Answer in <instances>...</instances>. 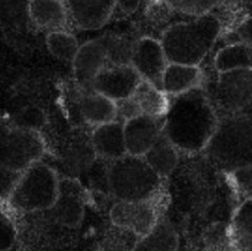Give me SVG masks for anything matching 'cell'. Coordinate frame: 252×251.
Masks as SVG:
<instances>
[{"label":"cell","instance_id":"6da1fadb","mask_svg":"<svg viewBox=\"0 0 252 251\" xmlns=\"http://www.w3.org/2000/svg\"><path fill=\"white\" fill-rule=\"evenodd\" d=\"M218 121L206 89L197 88L169 97L162 132L179 152L194 154L206 148Z\"/></svg>","mask_w":252,"mask_h":251},{"label":"cell","instance_id":"7a4b0ae2","mask_svg":"<svg viewBox=\"0 0 252 251\" xmlns=\"http://www.w3.org/2000/svg\"><path fill=\"white\" fill-rule=\"evenodd\" d=\"M220 32V20L211 12L171 25L159 41L169 63L199 65L212 51Z\"/></svg>","mask_w":252,"mask_h":251},{"label":"cell","instance_id":"3957f363","mask_svg":"<svg viewBox=\"0 0 252 251\" xmlns=\"http://www.w3.org/2000/svg\"><path fill=\"white\" fill-rule=\"evenodd\" d=\"M251 120L245 112L219 117L204 152L229 171L251 165Z\"/></svg>","mask_w":252,"mask_h":251},{"label":"cell","instance_id":"277c9868","mask_svg":"<svg viewBox=\"0 0 252 251\" xmlns=\"http://www.w3.org/2000/svg\"><path fill=\"white\" fill-rule=\"evenodd\" d=\"M161 181V177L150 169L143 157L129 154L112 160L107 174L108 191L117 202L157 198Z\"/></svg>","mask_w":252,"mask_h":251},{"label":"cell","instance_id":"5b68a950","mask_svg":"<svg viewBox=\"0 0 252 251\" xmlns=\"http://www.w3.org/2000/svg\"><path fill=\"white\" fill-rule=\"evenodd\" d=\"M58 188L56 170L41 159L20 174L6 204L17 212L48 211L56 202Z\"/></svg>","mask_w":252,"mask_h":251},{"label":"cell","instance_id":"8992f818","mask_svg":"<svg viewBox=\"0 0 252 251\" xmlns=\"http://www.w3.org/2000/svg\"><path fill=\"white\" fill-rule=\"evenodd\" d=\"M46 144L38 130L0 120V165L22 172L43 157Z\"/></svg>","mask_w":252,"mask_h":251},{"label":"cell","instance_id":"52a82bcc","mask_svg":"<svg viewBox=\"0 0 252 251\" xmlns=\"http://www.w3.org/2000/svg\"><path fill=\"white\" fill-rule=\"evenodd\" d=\"M213 106L218 105L224 115L241 113L251 103V68L217 73Z\"/></svg>","mask_w":252,"mask_h":251},{"label":"cell","instance_id":"ba28073f","mask_svg":"<svg viewBox=\"0 0 252 251\" xmlns=\"http://www.w3.org/2000/svg\"><path fill=\"white\" fill-rule=\"evenodd\" d=\"M111 223L122 230L143 236L149 233L160 219L157 198L135 202H116L110 211Z\"/></svg>","mask_w":252,"mask_h":251},{"label":"cell","instance_id":"9c48e42d","mask_svg":"<svg viewBox=\"0 0 252 251\" xmlns=\"http://www.w3.org/2000/svg\"><path fill=\"white\" fill-rule=\"evenodd\" d=\"M71 64L75 80L81 90L91 91V83L94 78L103 68L111 65L107 34L96 37L80 44Z\"/></svg>","mask_w":252,"mask_h":251},{"label":"cell","instance_id":"30bf717a","mask_svg":"<svg viewBox=\"0 0 252 251\" xmlns=\"http://www.w3.org/2000/svg\"><path fill=\"white\" fill-rule=\"evenodd\" d=\"M164 49L159 39L140 37L133 47L129 64L134 68L142 80L148 81L161 90V79L167 65Z\"/></svg>","mask_w":252,"mask_h":251},{"label":"cell","instance_id":"8fae6325","mask_svg":"<svg viewBox=\"0 0 252 251\" xmlns=\"http://www.w3.org/2000/svg\"><path fill=\"white\" fill-rule=\"evenodd\" d=\"M140 80V76L130 64L108 65L94 78L91 90L117 101L132 96Z\"/></svg>","mask_w":252,"mask_h":251},{"label":"cell","instance_id":"7c38bea8","mask_svg":"<svg viewBox=\"0 0 252 251\" xmlns=\"http://www.w3.org/2000/svg\"><path fill=\"white\" fill-rule=\"evenodd\" d=\"M69 22L79 30H98L116 10V0H64Z\"/></svg>","mask_w":252,"mask_h":251},{"label":"cell","instance_id":"4fadbf2b","mask_svg":"<svg viewBox=\"0 0 252 251\" xmlns=\"http://www.w3.org/2000/svg\"><path fill=\"white\" fill-rule=\"evenodd\" d=\"M84 189L75 180H59L58 196L53 206L48 209L52 218L62 225H78L84 216Z\"/></svg>","mask_w":252,"mask_h":251},{"label":"cell","instance_id":"5bb4252c","mask_svg":"<svg viewBox=\"0 0 252 251\" xmlns=\"http://www.w3.org/2000/svg\"><path fill=\"white\" fill-rule=\"evenodd\" d=\"M164 118L140 115L123 123V135L127 154L143 157L162 132Z\"/></svg>","mask_w":252,"mask_h":251},{"label":"cell","instance_id":"9a60e30c","mask_svg":"<svg viewBox=\"0 0 252 251\" xmlns=\"http://www.w3.org/2000/svg\"><path fill=\"white\" fill-rule=\"evenodd\" d=\"M90 140V133L76 130L65 138L61 153V164L70 175L86 171L96 160Z\"/></svg>","mask_w":252,"mask_h":251},{"label":"cell","instance_id":"2e32d148","mask_svg":"<svg viewBox=\"0 0 252 251\" xmlns=\"http://www.w3.org/2000/svg\"><path fill=\"white\" fill-rule=\"evenodd\" d=\"M29 21L43 31H66L69 25L64 0H29Z\"/></svg>","mask_w":252,"mask_h":251},{"label":"cell","instance_id":"e0dca14e","mask_svg":"<svg viewBox=\"0 0 252 251\" xmlns=\"http://www.w3.org/2000/svg\"><path fill=\"white\" fill-rule=\"evenodd\" d=\"M204 73L199 65L167 63L161 79V90L169 97L203 88Z\"/></svg>","mask_w":252,"mask_h":251},{"label":"cell","instance_id":"ac0fdd59","mask_svg":"<svg viewBox=\"0 0 252 251\" xmlns=\"http://www.w3.org/2000/svg\"><path fill=\"white\" fill-rule=\"evenodd\" d=\"M90 140L96 157L106 160H116L127 154L123 135V123L120 121L94 127Z\"/></svg>","mask_w":252,"mask_h":251},{"label":"cell","instance_id":"d6986e66","mask_svg":"<svg viewBox=\"0 0 252 251\" xmlns=\"http://www.w3.org/2000/svg\"><path fill=\"white\" fill-rule=\"evenodd\" d=\"M79 112L89 127L94 128L116 121L115 101L95 91H83Z\"/></svg>","mask_w":252,"mask_h":251},{"label":"cell","instance_id":"ffe728a7","mask_svg":"<svg viewBox=\"0 0 252 251\" xmlns=\"http://www.w3.org/2000/svg\"><path fill=\"white\" fill-rule=\"evenodd\" d=\"M143 159L158 176L164 179L176 169L179 162V150L167 139L164 132H161L148 152L143 155Z\"/></svg>","mask_w":252,"mask_h":251},{"label":"cell","instance_id":"44dd1931","mask_svg":"<svg viewBox=\"0 0 252 251\" xmlns=\"http://www.w3.org/2000/svg\"><path fill=\"white\" fill-rule=\"evenodd\" d=\"M130 251H179V235L167 219L160 218L154 228L140 236Z\"/></svg>","mask_w":252,"mask_h":251},{"label":"cell","instance_id":"7402d4cb","mask_svg":"<svg viewBox=\"0 0 252 251\" xmlns=\"http://www.w3.org/2000/svg\"><path fill=\"white\" fill-rule=\"evenodd\" d=\"M228 236L236 251H251L252 243V201L244 199L234 212Z\"/></svg>","mask_w":252,"mask_h":251},{"label":"cell","instance_id":"603a6c76","mask_svg":"<svg viewBox=\"0 0 252 251\" xmlns=\"http://www.w3.org/2000/svg\"><path fill=\"white\" fill-rule=\"evenodd\" d=\"M132 96L137 101L142 115L153 118H164L169 107V96L164 91L148 81L140 80Z\"/></svg>","mask_w":252,"mask_h":251},{"label":"cell","instance_id":"cb8c5ba5","mask_svg":"<svg viewBox=\"0 0 252 251\" xmlns=\"http://www.w3.org/2000/svg\"><path fill=\"white\" fill-rule=\"evenodd\" d=\"M251 68V44L235 42L223 47L214 57V69L217 73Z\"/></svg>","mask_w":252,"mask_h":251},{"label":"cell","instance_id":"d4e9b609","mask_svg":"<svg viewBox=\"0 0 252 251\" xmlns=\"http://www.w3.org/2000/svg\"><path fill=\"white\" fill-rule=\"evenodd\" d=\"M46 44L49 53L54 58L70 63L80 46L76 37L68 31L48 32L46 37Z\"/></svg>","mask_w":252,"mask_h":251},{"label":"cell","instance_id":"484cf974","mask_svg":"<svg viewBox=\"0 0 252 251\" xmlns=\"http://www.w3.org/2000/svg\"><path fill=\"white\" fill-rule=\"evenodd\" d=\"M160 5L171 11L180 12L191 17L211 14L214 7L223 0H157Z\"/></svg>","mask_w":252,"mask_h":251},{"label":"cell","instance_id":"4316f807","mask_svg":"<svg viewBox=\"0 0 252 251\" xmlns=\"http://www.w3.org/2000/svg\"><path fill=\"white\" fill-rule=\"evenodd\" d=\"M16 226L9 216L0 209V251H10L16 241Z\"/></svg>","mask_w":252,"mask_h":251},{"label":"cell","instance_id":"83f0119b","mask_svg":"<svg viewBox=\"0 0 252 251\" xmlns=\"http://www.w3.org/2000/svg\"><path fill=\"white\" fill-rule=\"evenodd\" d=\"M115 105L116 121H120V122L122 123L127 122V121L142 115V111H140L139 106H138L137 101L133 98V96L115 101Z\"/></svg>","mask_w":252,"mask_h":251},{"label":"cell","instance_id":"f1b7e54d","mask_svg":"<svg viewBox=\"0 0 252 251\" xmlns=\"http://www.w3.org/2000/svg\"><path fill=\"white\" fill-rule=\"evenodd\" d=\"M21 172L14 171L0 165V203L6 202L14 189Z\"/></svg>","mask_w":252,"mask_h":251},{"label":"cell","instance_id":"f546056e","mask_svg":"<svg viewBox=\"0 0 252 251\" xmlns=\"http://www.w3.org/2000/svg\"><path fill=\"white\" fill-rule=\"evenodd\" d=\"M233 177L235 180V184L243 189V193L246 194L248 198H251V165H246V166L239 167V169L234 170Z\"/></svg>","mask_w":252,"mask_h":251},{"label":"cell","instance_id":"4dcf8cb0","mask_svg":"<svg viewBox=\"0 0 252 251\" xmlns=\"http://www.w3.org/2000/svg\"><path fill=\"white\" fill-rule=\"evenodd\" d=\"M144 0H116V7L125 14H132L142 5Z\"/></svg>","mask_w":252,"mask_h":251}]
</instances>
